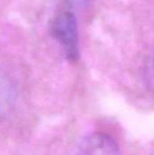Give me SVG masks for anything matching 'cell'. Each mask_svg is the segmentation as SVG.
<instances>
[{
    "label": "cell",
    "instance_id": "1",
    "mask_svg": "<svg viewBox=\"0 0 154 155\" xmlns=\"http://www.w3.org/2000/svg\"><path fill=\"white\" fill-rule=\"evenodd\" d=\"M52 35L62 45L67 58L75 62L79 58L78 30L75 15L71 11L57 15L52 24Z\"/></svg>",
    "mask_w": 154,
    "mask_h": 155
},
{
    "label": "cell",
    "instance_id": "2",
    "mask_svg": "<svg viewBox=\"0 0 154 155\" xmlns=\"http://www.w3.org/2000/svg\"><path fill=\"white\" fill-rule=\"evenodd\" d=\"M75 155H120L116 141L104 133H93L79 143Z\"/></svg>",
    "mask_w": 154,
    "mask_h": 155
},
{
    "label": "cell",
    "instance_id": "3",
    "mask_svg": "<svg viewBox=\"0 0 154 155\" xmlns=\"http://www.w3.org/2000/svg\"><path fill=\"white\" fill-rule=\"evenodd\" d=\"M16 100L15 84L6 76L0 74V119L6 117L13 111Z\"/></svg>",
    "mask_w": 154,
    "mask_h": 155
},
{
    "label": "cell",
    "instance_id": "4",
    "mask_svg": "<svg viewBox=\"0 0 154 155\" xmlns=\"http://www.w3.org/2000/svg\"><path fill=\"white\" fill-rule=\"evenodd\" d=\"M143 78L147 88L154 94V54L148 57L144 69H143Z\"/></svg>",
    "mask_w": 154,
    "mask_h": 155
},
{
    "label": "cell",
    "instance_id": "5",
    "mask_svg": "<svg viewBox=\"0 0 154 155\" xmlns=\"http://www.w3.org/2000/svg\"><path fill=\"white\" fill-rule=\"evenodd\" d=\"M93 0H65L66 4L73 9H81L88 5Z\"/></svg>",
    "mask_w": 154,
    "mask_h": 155
}]
</instances>
